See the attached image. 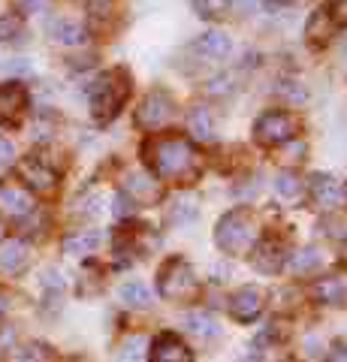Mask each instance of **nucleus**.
Returning a JSON list of instances; mask_svg holds the SVG:
<instances>
[{"instance_id":"obj_1","label":"nucleus","mask_w":347,"mask_h":362,"mask_svg":"<svg viewBox=\"0 0 347 362\" xmlns=\"http://www.w3.org/2000/svg\"><path fill=\"white\" fill-rule=\"evenodd\" d=\"M142 154L154 178L184 185V181H194L199 175V151L184 136H154L145 142Z\"/></svg>"},{"instance_id":"obj_2","label":"nucleus","mask_w":347,"mask_h":362,"mask_svg":"<svg viewBox=\"0 0 347 362\" xmlns=\"http://www.w3.org/2000/svg\"><path fill=\"white\" fill-rule=\"evenodd\" d=\"M257 230H254V218L248 209H236L230 214H223L218 230H215V242L223 254H245L254 247Z\"/></svg>"},{"instance_id":"obj_3","label":"nucleus","mask_w":347,"mask_h":362,"mask_svg":"<svg viewBox=\"0 0 347 362\" xmlns=\"http://www.w3.org/2000/svg\"><path fill=\"white\" fill-rule=\"evenodd\" d=\"M130 94V88H127V78L121 76V73H106L100 82L94 85L91 90V112H94V118L100 124H106L118 115V109L124 106V100Z\"/></svg>"},{"instance_id":"obj_4","label":"nucleus","mask_w":347,"mask_h":362,"mask_svg":"<svg viewBox=\"0 0 347 362\" xmlns=\"http://www.w3.org/2000/svg\"><path fill=\"white\" fill-rule=\"evenodd\" d=\"M158 290H160V296L170 299V302L187 299L190 293L196 290L194 266H190L187 259H182V257L166 259V263L160 266V272H158Z\"/></svg>"},{"instance_id":"obj_5","label":"nucleus","mask_w":347,"mask_h":362,"mask_svg":"<svg viewBox=\"0 0 347 362\" xmlns=\"http://www.w3.org/2000/svg\"><path fill=\"white\" fill-rule=\"evenodd\" d=\"M296 118L290 112H281V109H272L266 115L257 118L254 124V139L260 145H287L296 139Z\"/></svg>"},{"instance_id":"obj_6","label":"nucleus","mask_w":347,"mask_h":362,"mask_svg":"<svg viewBox=\"0 0 347 362\" xmlns=\"http://www.w3.org/2000/svg\"><path fill=\"white\" fill-rule=\"evenodd\" d=\"M175 115V106H172V97L166 90H154L142 100V106L136 109V124L145 130H160L172 121Z\"/></svg>"},{"instance_id":"obj_7","label":"nucleus","mask_w":347,"mask_h":362,"mask_svg":"<svg viewBox=\"0 0 347 362\" xmlns=\"http://www.w3.org/2000/svg\"><path fill=\"white\" fill-rule=\"evenodd\" d=\"M148 362H194V354L178 335L163 332L160 338H154L148 350Z\"/></svg>"},{"instance_id":"obj_8","label":"nucleus","mask_w":347,"mask_h":362,"mask_svg":"<svg viewBox=\"0 0 347 362\" xmlns=\"http://www.w3.org/2000/svg\"><path fill=\"white\" fill-rule=\"evenodd\" d=\"M230 314H233V320H239V323L257 320V317L263 314V290H257V287L236 290L230 299Z\"/></svg>"},{"instance_id":"obj_9","label":"nucleus","mask_w":347,"mask_h":362,"mask_svg":"<svg viewBox=\"0 0 347 362\" xmlns=\"http://www.w3.org/2000/svg\"><path fill=\"white\" fill-rule=\"evenodd\" d=\"M18 173L33 190H40V194H49V190L58 185V173H54L46 160H40V157H28V160H21Z\"/></svg>"},{"instance_id":"obj_10","label":"nucleus","mask_w":347,"mask_h":362,"mask_svg":"<svg viewBox=\"0 0 347 362\" xmlns=\"http://www.w3.org/2000/svg\"><path fill=\"white\" fill-rule=\"evenodd\" d=\"M341 187L339 181H335L332 175H314L311 178V202L320 209V211H332L341 206Z\"/></svg>"},{"instance_id":"obj_11","label":"nucleus","mask_w":347,"mask_h":362,"mask_svg":"<svg viewBox=\"0 0 347 362\" xmlns=\"http://www.w3.org/2000/svg\"><path fill=\"white\" fill-rule=\"evenodd\" d=\"M0 211L6 218H25L33 211V199L25 187L18 185H0Z\"/></svg>"},{"instance_id":"obj_12","label":"nucleus","mask_w":347,"mask_h":362,"mask_svg":"<svg viewBox=\"0 0 347 362\" xmlns=\"http://www.w3.org/2000/svg\"><path fill=\"white\" fill-rule=\"evenodd\" d=\"M25 103H28V94L21 85H16V82L0 85V124H16Z\"/></svg>"},{"instance_id":"obj_13","label":"nucleus","mask_w":347,"mask_h":362,"mask_svg":"<svg viewBox=\"0 0 347 362\" xmlns=\"http://www.w3.org/2000/svg\"><path fill=\"white\" fill-rule=\"evenodd\" d=\"M194 52H199L206 61H223L233 52V42L220 30H206L194 40Z\"/></svg>"},{"instance_id":"obj_14","label":"nucleus","mask_w":347,"mask_h":362,"mask_svg":"<svg viewBox=\"0 0 347 362\" xmlns=\"http://www.w3.org/2000/svg\"><path fill=\"white\" fill-rule=\"evenodd\" d=\"M251 263L260 269V272H281V266L287 263V257H284V251H281V245L278 242H272V239H266V242H260V245H254L251 247Z\"/></svg>"},{"instance_id":"obj_15","label":"nucleus","mask_w":347,"mask_h":362,"mask_svg":"<svg viewBox=\"0 0 347 362\" xmlns=\"http://www.w3.org/2000/svg\"><path fill=\"white\" fill-rule=\"evenodd\" d=\"M30 259V251L25 242L18 239H9L4 247H0V272H6V275H16V272H21L28 266Z\"/></svg>"},{"instance_id":"obj_16","label":"nucleus","mask_w":347,"mask_h":362,"mask_svg":"<svg viewBox=\"0 0 347 362\" xmlns=\"http://www.w3.org/2000/svg\"><path fill=\"white\" fill-rule=\"evenodd\" d=\"M49 33H52V40L54 42H61V45H82L85 42V28L79 25V21H73V18H54L49 21Z\"/></svg>"},{"instance_id":"obj_17","label":"nucleus","mask_w":347,"mask_h":362,"mask_svg":"<svg viewBox=\"0 0 347 362\" xmlns=\"http://www.w3.org/2000/svg\"><path fill=\"white\" fill-rule=\"evenodd\" d=\"M127 199L133 202V206H148V202H158L160 199V185L151 178H130L127 181Z\"/></svg>"},{"instance_id":"obj_18","label":"nucleus","mask_w":347,"mask_h":362,"mask_svg":"<svg viewBox=\"0 0 347 362\" xmlns=\"http://www.w3.org/2000/svg\"><path fill=\"white\" fill-rule=\"evenodd\" d=\"M184 326H187V332L196 338H218L220 335V326L208 311H190L184 317Z\"/></svg>"},{"instance_id":"obj_19","label":"nucleus","mask_w":347,"mask_h":362,"mask_svg":"<svg viewBox=\"0 0 347 362\" xmlns=\"http://www.w3.org/2000/svg\"><path fill=\"white\" fill-rule=\"evenodd\" d=\"M100 247V233L94 230H85V233H73L64 239V254H73V257H85V254H94Z\"/></svg>"},{"instance_id":"obj_20","label":"nucleus","mask_w":347,"mask_h":362,"mask_svg":"<svg viewBox=\"0 0 347 362\" xmlns=\"http://www.w3.org/2000/svg\"><path fill=\"white\" fill-rule=\"evenodd\" d=\"M314 293H317V299L323 305H341L344 296H347V284L341 278H323Z\"/></svg>"},{"instance_id":"obj_21","label":"nucleus","mask_w":347,"mask_h":362,"mask_svg":"<svg viewBox=\"0 0 347 362\" xmlns=\"http://www.w3.org/2000/svg\"><path fill=\"white\" fill-rule=\"evenodd\" d=\"M320 254H317V247H302V251L296 254H290V269L296 272V275H311V272H317L320 269Z\"/></svg>"},{"instance_id":"obj_22","label":"nucleus","mask_w":347,"mask_h":362,"mask_svg":"<svg viewBox=\"0 0 347 362\" xmlns=\"http://www.w3.org/2000/svg\"><path fill=\"white\" fill-rule=\"evenodd\" d=\"M121 299H124L130 308H148L151 305V290L142 284V281H127L121 287Z\"/></svg>"},{"instance_id":"obj_23","label":"nucleus","mask_w":347,"mask_h":362,"mask_svg":"<svg viewBox=\"0 0 347 362\" xmlns=\"http://www.w3.org/2000/svg\"><path fill=\"white\" fill-rule=\"evenodd\" d=\"M190 130H194L199 139H215V118L206 106H196L190 112Z\"/></svg>"},{"instance_id":"obj_24","label":"nucleus","mask_w":347,"mask_h":362,"mask_svg":"<svg viewBox=\"0 0 347 362\" xmlns=\"http://www.w3.org/2000/svg\"><path fill=\"white\" fill-rule=\"evenodd\" d=\"M299 190H302V181L296 173H281L275 178V194L281 197V199H293L299 197Z\"/></svg>"},{"instance_id":"obj_25","label":"nucleus","mask_w":347,"mask_h":362,"mask_svg":"<svg viewBox=\"0 0 347 362\" xmlns=\"http://www.w3.org/2000/svg\"><path fill=\"white\" fill-rule=\"evenodd\" d=\"M194 9L203 18H223L230 9V0H194Z\"/></svg>"},{"instance_id":"obj_26","label":"nucleus","mask_w":347,"mask_h":362,"mask_svg":"<svg viewBox=\"0 0 347 362\" xmlns=\"http://www.w3.org/2000/svg\"><path fill=\"white\" fill-rule=\"evenodd\" d=\"M142 350H145V338L142 335H130L124 344H121L118 362H142Z\"/></svg>"},{"instance_id":"obj_27","label":"nucleus","mask_w":347,"mask_h":362,"mask_svg":"<svg viewBox=\"0 0 347 362\" xmlns=\"http://www.w3.org/2000/svg\"><path fill=\"white\" fill-rule=\"evenodd\" d=\"M170 218H172V223H190L196 218V202L194 199H175Z\"/></svg>"},{"instance_id":"obj_28","label":"nucleus","mask_w":347,"mask_h":362,"mask_svg":"<svg viewBox=\"0 0 347 362\" xmlns=\"http://www.w3.org/2000/svg\"><path fill=\"white\" fill-rule=\"evenodd\" d=\"M21 30H25V25H21L18 16H4V18H0V40H4V42L18 40Z\"/></svg>"},{"instance_id":"obj_29","label":"nucleus","mask_w":347,"mask_h":362,"mask_svg":"<svg viewBox=\"0 0 347 362\" xmlns=\"http://www.w3.org/2000/svg\"><path fill=\"white\" fill-rule=\"evenodd\" d=\"M18 362H52V350L46 344H30L18 354Z\"/></svg>"},{"instance_id":"obj_30","label":"nucleus","mask_w":347,"mask_h":362,"mask_svg":"<svg viewBox=\"0 0 347 362\" xmlns=\"http://www.w3.org/2000/svg\"><path fill=\"white\" fill-rule=\"evenodd\" d=\"M339 28H347V0H332L329 4V13H327Z\"/></svg>"},{"instance_id":"obj_31","label":"nucleus","mask_w":347,"mask_h":362,"mask_svg":"<svg viewBox=\"0 0 347 362\" xmlns=\"http://www.w3.org/2000/svg\"><path fill=\"white\" fill-rule=\"evenodd\" d=\"M6 73H9V76H30V73H33V66H30V61L16 58V61H9V64H6Z\"/></svg>"},{"instance_id":"obj_32","label":"nucleus","mask_w":347,"mask_h":362,"mask_svg":"<svg viewBox=\"0 0 347 362\" xmlns=\"http://www.w3.org/2000/svg\"><path fill=\"white\" fill-rule=\"evenodd\" d=\"M13 160H16V148H13V142L0 136V166H9Z\"/></svg>"},{"instance_id":"obj_33","label":"nucleus","mask_w":347,"mask_h":362,"mask_svg":"<svg viewBox=\"0 0 347 362\" xmlns=\"http://www.w3.org/2000/svg\"><path fill=\"white\" fill-rule=\"evenodd\" d=\"M208 90H211V94H230V82H227V78H215V82H211L208 85Z\"/></svg>"},{"instance_id":"obj_34","label":"nucleus","mask_w":347,"mask_h":362,"mask_svg":"<svg viewBox=\"0 0 347 362\" xmlns=\"http://www.w3.org/2000/svg\"><path fill=\"white\" fill-rule=\"evenodd\" d=\"M18 6L25 9V13H33V9H40V6H42V0H18Z\"/></svg>"},{"instance_id":"obj_35","label":"nucleus","mask_w":347,"mask_h":362,"mask_svg":"<svg viewBox=\"0 0 347 362\" xmlns=\"http://www.w3.org/2000/svg\"><path fill=\"white\" fill-rule=\"evenodd\" d=\"M329 362H347V347H335L332 356H329Z\"/></svg>"},{"instance_id":"obj_36","label":"nucleus","mask_w":347,"mask_h":362,"mask_svg":"<svg viewBox=\"0 0 347 362\" xmlns=\"http://www.w3.org/2000/svg\"><path fill=\"white\" fill-rule=\"evenodd\" d=\"M6 311H9V296H6L4 290H0V317H4Z\"/></svg>"},{"instance_id":"obj_37","label":"nucleus","mask_w":347,"mask_h":362,"mask_svg":"<svg viewBox=\"0 0 347 362\" xmlns=\"http://www.w3.org/2000/svg\"><path fill=\"white\" fill-rule=\"evenodd\" d=\"M341 54H344V61H347V42H344V49H341Z\"/></svg>"},{"instance_id":"obj_38","label":"nucleus","mask_w":347,"mask_h":362,"mask_svg":"<svg viewBox=\"0 0 347 362\" xmlns=\"http://www.w3.org/2000/svg\"><path fill=\"white\" fill-rule=\"evenodd\" d=\"M0 239H4V223H0Z\"/></svg>"},{"instance_id":"obj_39","label":"nucleus","mask_w":347,"mask_h":362,"mask_svg":"<svg viewBox=\"0 0 347 362\" xmlns=\"http://www.w3.org/2000/svg\"><path fill=\"white\" fill-rule=\"evenodd\" d=\"M344 197H347V187H344Z\"/></svg>"}]
</instances>
